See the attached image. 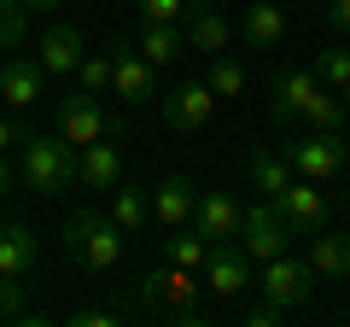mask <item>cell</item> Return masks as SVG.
I'll return each instance as SVG.
<instances>
[{"instance_id": "cell-1", "label": "cell", "mask_w": 350, "mask_h": 327, "mask_svg": "<svg viewBox=\"0 0 350 327\" xmlns=\"http://www.w3.org/2000/svg\"><path fill=\"white\" fill-rule=\"evenodd\" d=\"M18 176H24L29 193L59 199V193L82 187V152H76L59 129H53V135H29L24 146H18Z\"/></svg>"}, {"instance_id": "cell-2", "label": "cell", "mask_w": 350, "mask_h": 327, "mask_svg": "<svg viewBox=\"0 0 350 327\" xmlns=\"http://www.w3.org/2000/svg\"><path fill=\"white\" fill-rule=\"evenodd\" d=\"M123 239L129 234L105 211H88V205H82V211L64 216V252H70L82 269H117V263H123Z\"/></svg>"}, {"instance_id": "cell-3", "label": "cell", "mask_w": 350, "mask_h": 327, "mask_svg": "<svg viewBox=\"0 0 350 327\" xmlns=\"http://www.w3.org/2000/svg\"><path fill=\"white\" fill-rule=\"evenodd\" d=\"M199 292H204L199 269H181V263H163V269H152V275H140V304H152L158 315H170V322H187V327L204 322Z\"/></svg>"}, {"instance_id": "cell-4", "label": "cell", "mask_w": 350, "mask_h": 327, "mask_svg": "<svg viewBox=\"0 0 350 327\" xmlns=\"http://www.w3.org/2000/svg\"><path fill=\"white\" fill-rule=\"evenodd\" d=\"M59 135L70 140V146H94V140H117L123 135V123L117 117H105V105H100V94H64L59 100Z\"/></svg>"}, {"instance_id": "cell-5", "label": "cell", "mask_w": 350, "mask_h": 327, "mask_svg": "<svg viewBox=\"0 0 350 327\" xmlns=\"http://www.w3.org/2000/svg\"><path fill=\"white\" fill-rule=\"evenodd\" d=\"M257 292H262V298H275L280 310L310 304V298H315V269H310V257H292V252L269 257L262 275H257Z\"/></svg>"}, {"instance_id": "cell-6", "label": "cell", "mask_w": 350, "mask_h": 327, "mask_svg": "<svg viewBox=\"0 0 350 327\" xmlns=\"http://www.w3.org/2000/svg\"><path fill=\"white\" fill-rule=\"evenodd\" d=\"M275 211H280V222H286V234H292V239L321 234V228H327V199H321V181L292 176V187H286V193H275Z\"/></svg>"}, {"instance_id": "cell-7", "label": "cell", "mask_w": 350, "mask_h": 327, "mask_svg": "<svg viewBox=\"0 0 350 327\" xmlns=\"http://www.w3.org/2000/svg\"><path fill=\"white\" fill-rule=\"evenodd\" d=\"M158 117H163V129H170V135H199V129L216 117V94H211V82H175V88L163 94Z\"/></svg>"}, {"instance_id": "cell-8", "label": "cell", "mask_w": 350, "mask_h": 327, "mask_svg": "<svg viewBox=\"0 0 350 327\" xmlns=\"http://www.w3.org/2000/svg\"><path fill=\"white\" fill-rule=\"evenodd\" d=\"M286 164L310 181H333L345 170V140H338V129H310L304 140H286Z\"/></svg>"}, {"instance_id": "cell-9", "label": "cell", "mask_w": 350, "mask_h": 327, "mask_svg": "<svg viewBox=\"0 0 350 327\" xmlns=\"http://www.w3.org/2000/svg\"><path fill=\"white\" fill-rule=\"evenodd\" d=\"M239 246H245L251 263H269V257H280L292 246L286 222H280L275 199H262V205H245V216H239Z\"/></svg>"}, {"instance_id": "cell-10", "label": "cell", "mask_w": 350, "mask_h": 327, "mask_svg": "<svg viewBox=\"0 0 350 327\" xmlns=\"http://www.w3.org/2000/svg\"><path fill=\"white\" fill-rule=\"evenodd\" d=\"M181 36H187L193 53H204V59H216V53L234 47V24H228V12L216 6V0H187V12H181Z\"/></svg>"}, {"instance_id": "cell-11", "label": "cell", "mask_w": 350, "mask_h": 327, "mask_svg": "<svg viewBox=\"0 0 350 327\" xmlns=\"http://www.w3.org/2000/svg\"><path fill=\"white\" fill-rule=\"evenodd\" d=\"M111 94L129 100V105H152L158 100V70H152L129 41H111Z\"/></svg>"}, {"instance_id": "cell-12", "label": "cell", "mask_w": 350, "mask_h": 327, "mask_svg": "<svg viewBox=\"0 0 350 327\" xmlns=\"http://www.w3.org/2000/svg\"><path fill=\"white\" fill-rule=\"evenodd\" d=\"M41 88H47L41 59H29V53H6V64H0V105L24 117L29 105L41 100Z\"/></svg>"}, {"instance_id": "cell-13", "label": "cell", "mask_w": 350, "mask_h": 327, "mask_svg": "<svg viewBox=\"0 0 350 327\" xmlns=\"http://www.w3.org/2000/svg\"><path fill=\"white\" fill-rule=\"evenodd\" d=\"M315 70L310 64H280L275 70V82H269V117L275 123H292V117H304V105L315 100Z\"/></svg>"}, {"instance_id": "cell-14", "label": "cell", "mask_w": 350, "mask_h": 327, "mask_svg": "<svg viewBox=\"0 0 350 327\" xmlns=\"http://www.w3.org/2000/svg\"><path fill=\"white\" fill-rule=\"evenodd\" d=\"M251 287V257L239 239H222V246H211V257H204V292H216V298H239V292Z\"/></svg>"}, {"instance_id": "cell-15", "label": "cell", "mask_w": 350, "mask_h": 327, "mask_svg": "<svg viewBox=\"0 0 350 327\" xmlns=\"http://www.w3.org/2000/svg\"><path fill=\"white\" fill-rule=\"evenodd\" d=\"M239 216H245V205L234 199V193H199V205H193V228H199L211 246H222V239H239Z\"/></svg>"}, {"instance_id": "cell-16", "label": "cell", "mask_w": 350, "mask_h": 327, "mask_svg": "<svg viewBox=\"0 0 350 327\" xmlns=\"http://www.w3.org/2000/svg\"><path fill=\"white\" fill-rule=\"evenodd\" d=\"M41 263V239L29 222H0V280H29Z\"/></svg>"}, {"instance_id": "cell-17", "label": "cell", "mask_w": 350, "mask_h": 327, "mask_svg": "<svg viewBox=\"0 0 350 327\" xmlns=\"http://www.w3.org/2000/svg\"><path fill=\"white\" fill-rule=\"evenodd\" d=\"M193 205H199V187H193V176H163L158 187H152V222L163 228H193Z\"/></svg>"}, {"instance_id": "cell-18", "label": "cell", "mask_w": 350, "mask_h": 327, "mask_svg": "<svg viewBox=\"0 0 350 327\" xmlns=\"http://www.w3.org/2000/svg\"><path fill=\"white\" fill-rule=\"evenodd\" d=\"M41 70L47 76H76V64L88 59V47H82V29L76 24H53L47 36H41Z\"/></svg>"}, {"instance_id": "cell-19", "label": "cell", "mask_w": 350, "mask_h": 327, "mask_svg": "<svg viewBox=\"0 0 350 327\" xmlns=\"http://www.w3.org/2000/svg\"><path fill=\"white\" fill-rule=\"evenodd\" d=\"M310 269H315V280H350V234L345 228L310 234Z\"/></svg>"}, {"instance_id": "cell-20", "label": "cell", "mask_w": 350, "mask_h": 327, "mask_svg": "<svg viewBox=\"0 0 350 327\" xmlns=\"http://www.w3.org/2000/svg\"><path fill=\"white\" fill-rule=\"evenodd\" d=\"M239 36H245L251 53H275L280 36H286V12H280L275 0H257V6H245V18H239Z\"/></svg>"}, {"instance_id": "cell-21", "label": "cell", "mask_w": 350, "mask_h": 327, "mask_svg": "<svg viewBox=\"0 0 350 327\" xmlns=\"http://www.w3.org/2000/svg\"><path fill=\"white\" fill-rule=\"evenodd\" d=\"M76 152H82V187L88 193H111L117 181H129L123 176V152L111 140H94V146H76Z\"/></svg>"}, {"instance_id": "cell-22", "label": "cell", "mask_w": 350, "mask_h": 327, "mask_svg": "<svg viewBox=\"0 0 350 327\" xmlns=\"http://www.w3.org/2000/svg\"><path fill=\"white\" fill-rule=\"evenodd\" d=\"M181 47H187V36H181V24H146L140 18V29H135V53L158 70V64H175L181 59Z\"/></svg>"}, {"instance_id": "cell-23", "label": "cell", "mask_w": 350, "mask_h": 327, "mask_svg": "<svg viewBox=\"0 0 350 327\" xmlns=\"http://www.w3.org/2000/svg\"><path fill=\"white\" fill-rule=\"evenodd\" d=\"M245 176H251V187H257L262 199H275V193H286V187H292V176H298V170L286 164V152L257 146V152L245 158Z\"/></svg>"}, {"instance_id": "cell-24", "label": "cell", "mask_w": 350, "mask_h": 327, "mask_svg": "<svg viewBox=\"0 0 350 327\" xmlns=\"http://www.w3.org/2000/svg\"><path fill=\"white\" fill-rule=\"evenodd\" d=\"M105 216H111L123 234H140V228L152 222V193L135 187V181H117V187H111V211H105Z\"/></svg>"}, {"instance_id": "cell-25", "label": "cell", "mask_w": 350, "mask_h": 327, "mask_svg": "<svg viewBox=\"0 0 350 327\" xmlns=\"http://www.w3.org/2000/svg\"><path fill=\"white\" fill-rule=\"evenodd\" d=\"M204 257H211V239H204L199 228H170V239H163V263H181V269H199V275H204Z\"/></svg>"}, {"instance_id": "cell-26", "label": "cell", "mask_w": 350, "mask_h": 327, "mask_svg": "<svg viewBox=\"0 0 350 327\" xmlns=\"http://www.w3.org/2000/svg\"><path fill=\"white\" fill-rule=\"evenodd\" d=\"M204 82H211L216 100H239V94H245V64H239L234 53H216L211 70H204Z\"/></svg>"}, {"instance_id": "cell-27", "label": "cell", "mask_w": 350, "mask_h": 327, "mask_svg": "<svg viewBox=\"0 0 350 327\" xmlns=\"http://www.w3.org/2000/svg\"><path fill=\"white\" fill-rule=\"evenodd\" d=\"M310 70H315V82H321V88H345V82H350V47H345V41H333V47H321V53H315V64H310Z\"/></svg>"}, {"instance_id": "cell-28", "label": "cell", "mask_w": 350, "mask_h": 327, "mask_svg": "<svg viewBox=\"0 0 350 327\" xmlns=\"http://www.w3.org/2000/svg\"><path fill=\"white\" fill-rule=\"evenodd\" d=\"M29 41V6L24 0H0V53H18Z\"/></svg>"}, {"instance_id": "cell-29", "label": "cell", "mask_w": 350, "mask_h": 327, "mask_svg": "<svg viewBox=\"0 0 350 327\" xmlns=\"http://www.w3.org/2000/svg\"><path fill=\"white\" fill-rule=\"evenodd\" d=\"M304 123H310V129H338V123H345V94L315 88V100L304 105Z\"/></svg>"}, {"instance_id": "cell-30", "label": "cell", "mask_w": 350, "mask_h": 327, "mask_svg": "<svg viewBox=\"0 0 350 327\" xmlns=\"http://www.w3.org/2000/svg\"><path fill=\"white\" fill-rule=\"evenodd\" d=\"M76 76H82V94H100V100H105V94H111V47L88 53V59L76 64Z\"/></svg>"}, {"instance_id": "cell-31", "label": "cell", "mask_w": 350, "mask_h": 327, "mask_svg": "<svg viewBox=\"0 0 350 327\" xmlns=\"http://www.w3.org/2000/svg\"><path fill=\"white\" fill-rule=\"evenodd\" d=\"M0 322H29V304H24V280H0Z\"/></svg>"}, {"instance_id": "cell-32", "label": "cell", "mask_w": 350, "mask_h": 327, "mask_svg": "<svg viewBox=\"0 0 350 327\" xmlns=\"http://www.w3.org/2000/svg\"><path fill=\"white\" fill-rule=\"evenodd\" d=\"M135 6L146 24H181V12H187V0H135Z\"/></svg>"}, {"instance_id": "cell-33", "label": "cell", "mask_w": 350, "mask_h": 327, "mask_svg": "<svg viewBox=\"0 0 350 327\" xmlns=\"http://www.w3.org/2000/svg\"><path fill=\"white\" fill-rule=\"evenodd\" d=\"M24 140H29L24 117H18V112H0V158H6V152H18Z\"/></svg>"}, {"instance_id": "cell-34", "label": "cell", "mask_w": 350, "mask_h": 327, "mask_svg": "<svg viewBox=\"0 0 350 327\" xmlns=\"http://www.w3.org/2000/svg\"><path fill=\"white\" fill-rule=\"evenodd\" d=\"M280 315H286V310H280L275 298H262V304H251V310H245V322H251V327H275Z\"/></svg>"}, {"instance_id": "cell-35", "label": "cell", "mask_w": 350, "mask_h": 327, "mask_svg": "<svg viewBox=\"0 0 350 327\" xmlns=\"http://www.w3.org/2000/svg\"><path fill=\"white\" fill-rule=\"evenodd\" d=\"M70 322L76 327H117V322H123V310H76Z\"/></svg>"}, {"instance_id": "cell-36", "label": "cell", "mask_w": 350, "mask_h": 327, "mask_svg": "<svg viewBox=\"0 0 350 327\" xmlns=\"http://www.w3.org/2000/svg\"><path fill=\"white\" fill-rule=\"evenodd\" d=\"M327 18H333V29H345V36H350V0H333V6H327Z\"/></svg>"}, {"instance_id": "cell-37", "label": "cell", "mask_w": 350, "mask_h": 327, "mask_svg": "<svg viewBox=\"0 0 350 327\" xmlns=\"http://www.w3.org/2000/svg\"><path fill=\"white\" fill-rule=\"evenodd\" d=\"M24 6H29V12H59L64 0H24Z\"/></svg>"}, {"instance_id": "cell-38", "label": "cell", "mask_w": 350, "mask_h": 327, "mask_svg": "<svg viewBox=\"0 0 350 327\" xmlns=\"http://www.w3.org/2000/svg\"><path fill=\"white\" fill-rule=\"evenodd\" d=\"M12 181H18V176H12V170H6V158H0V199L12 193Z\"/></svg>"}, {"instance_id": "cell-39", "label": "cell", "mask_w": 350, "mask_h": 327, "mask_svg": "<svg viewBox=\"0 0 350 327\" xmlns=\"http://www.w3.org/2000/svg\"><path fill=\"white\" fill-rule=\"evenodd\" d=\"M338 94H345V117H350V82H345V88H338Z\"/></svg>"}, {"instance_id": "cell-40", "label": "cell", "mask_w": 350, "mask_h": 327, "mask_svg": "<svg viewBox=\"0 0 350 327\" xmlns=\"http://www.w3.org/2000/svg\"><path fill=\"white\" fill-rule=\"evenodd\" d=\"M345 170H350V140H345Z\"/></svg>"}]
</instances>
